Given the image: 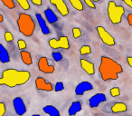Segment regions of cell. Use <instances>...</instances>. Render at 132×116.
Wrapping results in <instances>:
<instances>
[{"mask_svg":"<svg viewBox=\"0 0 132 116\" xmlns=\"http://www.w3.org/2000/svg\"><path fill=\"white\" fill-rule=\"evenodd\" d=\"M4 48H5V46L3 45V44H0V52L2 51V50L4 49Z\"/></svg>","mask_w":132,"mask_h":116,"instance_id":"74e56055","label":"cell"},{"mask_svg":"<svg viewBox=\"0 0 132 116\" xmlns=\"http://www.w3.org/2000/svg\"><path fill=\"white\" fill-rule=\"evenodd\" d=\"M1 2L3 3L5 6L8 8V9H14L15 7V5L14 0H1Z\"/></svg>","mask_w":132,"mask_h":116,"instance_id":"cb8c5ba5","label":"cell"},{"mask_svg":"<svg viewBox=\"0 0 132 116\" xmlns=\"http://www.w3.org/2000/svg\"><path fill=\"white\" fill-rule=\"evenodd\" d=\"M49 1L52 5L55 6L62 17H67L69 15V8L64 2V0H49Z\"/></svg>","mask_w":132,"mask_h":116,"instance_id":"ba28073f","label":"cell"},{"mask_svg":"<svg viewBox=\"0 0 132 116\" xmlns=\"http://www.w3.org/2000/svg\"><path fill=\"white\" fill-rule=\"evenodd\" d=\"M38 69L40 72L44 74H53L54 73L55 68L53 65H50L47 57L42 56L38 61Z\"/></svg>","mask_w":132,"mask_h":116,"instance_id":"52a82bcc","label":"cell"},{"mask_svg":"<svg viewBox=\"0 0 132 116\" xmlns=\"http://www.w3.org/2000/svg\"><path fill=\"white\" fill-rule=\"evenodd\" d=\"M52 56H53V59L56 63L61 62L62 60V55L61 53H59V52H53V53H52Z\"/></svg>","mask_w":132,"mask_h":116,"instance_id":"484cf974","label":"cell"},{"mask_svg":"<svg viewBox=\"0 0 132 116\" xmlns=\"http://www.w3.org/2000/svg\"><path fill=\"white\" fill-rule=\"evenodd\" d=\"M123 72V68L118 62L108 56L101 57L99 73L103 81H112L119 78V74Z\"/></svg>","mask_w":132,"mask_h":116,"instance_id":"7a4b0ae2","label":"cell"},{"mask_svg":"<svg viewBox=\"0 0 132 116\" xmlns=\"http://www.w3.org/2000/svg\"><path fill=\"white\" fill-rule=\"evenodd\" d=\"M44 15H45V18L47 22L50 24H54V23L58 22V17L55 15V13L51 8H46L44 10Z\"/></svg>","mask_w":132,"mask_h":116,"instance_id":"2e32d148","label":"cell"},{"mask_svg":"<svg viewBox=\"0 0 132 116\" xmlns=\"http://www.w3.org/2000/svg\"><path fill=\"white\" fill-rule=\"evenodd\" d=\"M96 31H97L98 35H99L101 40L103 42V44H105L108 46L115 45L116 41H115V39H114V37L112 36L103 26H97V27H96Z\"/></svg>","mask_w":132,"mask_h":116,"instance_id":"8992f818","label":"cell"},{"mask_svg":"<svg viewBox=\"0 0 132 116\" xmlns=\"http://www.w3.org/2000/svg\"><path fill=\"white\" fill-rule=\"evenodd\" d=\"M4 36H5V40H6V42L10 43V42H13V41H14V35H13V34H12L11 32L6 31V33H5Z\"/></svg>","mask_w":132,"mask_h":116,"instance_id":"83f0119b","label":"cell"},{"mask_svg":"<svg viewBox=\"0 0 132 116\" xmlns=\"http://www.w3.org/2000/svg\"><path fill=\"white\" fill-rule=\"evenodd\" d=\"M80 64H81V67L86 72L87 74H89V75L94 74V73H95V66H94L93 63L88 61V60L81 59L80 60Z\"/></svg>","mask_w":132,"mask_h":116,"instance_id":"4fadbf2b","label":"cell"},{"mask_svg":"<svg viewBox=\"0 0 132 116\" xmlns=\"http://www.w3.org/2000/svg\"><path fill=\"white\" fill-rule=\"evenodd\" d=\"M31 74L26 70H16V69H6L2 73L0 77V85L15 88L16 86L26 84L29 81Z\"/></svg>","mask_w":132,"mask_h":116,"instance_id":"6da1fadb","label":"cell"},{"mask_svg":"<svg viewBox=\"0 0 132 116\" xmlns=\"http://www.w3.org/2000/svg\"><path fill=\"white\" fill-rule=\"evenodd\" d=\"M110 94L112 97H118L120 95V90L119 87H112L110 90Z\"/></svg>","mask_w":132,"mask_h":116,"instance_id":"d4e9b609","label":"cell"},{"mask_svg":"<svg viewBox=\"0 0 132 116\" xmlns=\"http://www.w3.org/2000/svg\"><path fill=\"white\" fill-rule=\"evenodd\" d=\"M107 12H108V17L110 22L113 25H118L122 21L123 16L125 14V9L122 6L117 5L111 0L108 3Z\"/></svg>","mask_w":132,"mask_h":116,"instance_id":"277c9868","label":"cell"},{"mask_svg":"<svg viewBox=\"0 0 132 116\" xmlns=\"http://www.w3.org/2000/svg\"><path fill=\"white\" fill-rule=\"evenodd\" d=\"M6 104L3 102H0V116H3L6 114Z\"/></svg>","mask_w":132,"mask_h":116,"instance_id":"4dcf8cb0","label":"cell"},{"mask_svg":"<svg viewBox=\"0 0 132 116\" xmlns=\"http://www.w3.org/2000/svg\"><path fill=\"white\" fill-rule=\"evenodd\" d=\"M35 17H36V20H37V22H38V25H39V26H40V29H41V31H42V33L44 34V35H50L51 30H50L49 26L46 24L44 18L42 17V15L37 13V14H35Z\"/></svg>","mask_w":132,"mask_h":116,"instance_id":"5bb4252c","label":"cell"},{"mask_svg":"<svg viewBox=\"0 0 132 116\" xmlns=\"http://www.w3.org/2000/svg\"><path fill=\"white\" fill-rule=\"evenodd\" d=\"M128 110V106L123 103H115L111 106V112L113 113H119V112H124Z\"/></svg>","mask_w":132,"mask_h":116,"instance_id":"e0dca14e","label":"cell"},{"mask_svg":"<svg viewBox=\"0 0 132 116\" xmlns=\"http://www.w3.org/2000/svg\"><path fill=\"white\" fill-rule=\"evenodd\" d=\"M69 2L71 3L72 7L77 10V11H82L84 9L81 0H69Z\"/></svg>","mask_w":132,"mask_h":116,"instance_id":"44dd1931","label":"cell"},{"mask_svg":"<svg viewBox=\"0 0 132 116\" xmlns=\"http://www.w3.org/2000/svg\"><path fill=\"white\" fill-rule=\"evenodd\" d=\"M81 29H80L79 27H73L72 28V35H73V37L75 39L79 38L80 36H81Z\"/></svg>","mask_w":132,"mask_h":116,"instance_id":"4316f807","label":"cell"},{"mask_svg":"<svg viewBox=\"0 0 132 116\" xmlns=\"http://www.w3.org/2000/svg\"><path fill=\"white\" fill-rule=\"evenodd\" d=\"M13 106L17 115H24L26 112V106L21 97H15L13 100Z\"/></svg>","mask_w":132,"mask_h":116,"instance_id":"8fae6325","label":"cell"},{"mask_svg":"<svg viewBox=\"0 0 132 116\" xmlns=\"http://www.w3.org/2000/svg\"><path fill=\"white\" fill-rule=\"evenodd\" d=\"M80 53L81 55H90L92 53V48H90V45H82L81 48H80Z\"/></svg>","mask_w":132,"mask_h":116,"instance_id":"603a6c76","label":"cell"},{"mask_svg":"<svg viewBox=\"0 0 132 116\" xmlns=\"http://www.w3.org/2000/svg\"><path fill=\"white\" fill-rule=\"evenodd\" d=\"M81 109H82V106H81V102L80 101L73 102V103L70 105V107H69L68 113H69V115H71V116L75 115V114H77L79 112H81Z\"/></svg>","mask_w":132,"mask_h":116,"instance_id":"9a60e30c","label":"cell"},{"mask_svg":"<svg viewBox=\"0 0 132 116\" xmlns=\"http://www.w3.org/2000/svg\"><path fill=\"white\" fill-rule=\"evenodd\" d=\"M17 45H18V48L19 50H24L26 48V42L24 40H23V39H19L18 41H17Z\"/></svg>","mask_w":132,"mask_h":116,"instance_id":"f546056e","label":"cell"},{"mask_svg":"<svg viewBox=\"0 0 132 116\" xmlns=\"http://www.w3.org/2000/svg\"><path fill=\"white\" fill-rule=\"evenodd\" d=\"M15 1L18 3V5L22 9L26 10V11L30 9V4L28 0H15Z\"/></svg>","mask_w":132,"mask_h":116,"instance_id":"7402d4cb","label":"cell"},{"mask_svg":"<svg viewBox=\"0 0 132 116\" xmlns=\"http://www.w3.org/2000/svg\"><path fill=\"white\" fill-rule=\"evenodd\" d=\"M35 87L39 91H44V92H52L53 89V86L51 83H48L45 81L44 77H37L35 79Z\"/></svg>","mask_w":132,"mask_h":116,"instance_id":"9c48e42d","label":"cell"},{"mask_svg":"<svg viewBox=\"0 0 132 116\" xmlns=\"http://www.w3.org/2000/svg\"><path fill=\"white\" fill-rule=\"evenodd\" d=\"M122 2H124L128 7L132 8V0H121Z\"/></svg>","mask_w":132,"mask_h":116,"instance_id":"836d02e7","label":"cell"},{"mask_svg":"<svg viewBox=\"0 0 132 116\" xmlns=\"http://www.w3.org/2000/svg\"><path fill=\"white\" fill-rule=\"evenodd\" d=\"M83 2H84L85 4H86L87 6H89V7L92 8V9H95V8H96L95 4H94V3L92 2V0H83Z\"/></svg>","mask_w":132,"mask_h":116,"instance_id":"1f68e13d","label":"cell"},{"mask_svg":"<svg viewBox=\"0 0 132 116\" xmlns=\"http://www.w3.org/2000/svg\"><path fill=\"white\" fill-rule=\"evenodd\" d=\"M0 62L2 64H7L10 62L9 53H8V51L6 48H4L2 51L0 52Z\"/></svg>","mask_w":132,"mask_h":116,"instance_id":"ffe728a7","label":"cell"},{"mask_svg":"<svg viewBox=\"0 0 132 116\" xmlns=\"http://www.w3.org/2000/svg\"><path fill=\"white\" fill-rule=\"evenodd\" d=\"M127 19H128V25H129L130 26H132V14L129 13L128 15V17H127Z\"/></svg>","mask_w":132,"mask_h":116,"instance_id":"e575fe53","label":"cell"},{"mask_svg":"<svg viewBox=\"0 0 132 116\" xmlns=\"http://www.w3.org/2000/svg\"><path fill=\"white\" fill-rule=\"evenodd\" d=\"M43 111L44 112V113L48 114V115H50V116L60 115V112L58 111V109L53 106V105H45V106L43 108Z\"/></svg>","mask_w":132,"mask_h":116,"instance_id":"d6986e66","label":"cell"},{"mask_svg":"<svg viewBox=\"0 0 132 116\" xmlns=\"http://www.w3.org/2000/svg\"><path fill=\"white\" fill-rule=\"evenodd\" d=\"M93 89V85L90 82H81L75 87V94L76 95H83L86 92L92 91Z\"/></svg>","mask_w":132,"mask_h":116,"instance_id":"7c38bea8","label":"cell"},{"mask_svg":"<svg viewBox=\"0 0 132 116\" xmlns=\"http://www.w3.org/2000/svg\"><path fill=\"white\" fill-rule=\"evenodd\" d=\"M107 101V97L104 94L99 92V94H94L93 96L89 99V105L90 108H97L101 103H104Z\"/></svg>","mask_w":132,"mask_h":116,"instance_id":"30bf717a","label":"cell"},{"mask_svg":"<svg viewBox=\"0 0 132 116\" xmlns=\"http://www.w3.org/2000/svg\"><path fill=\"white\" fill-rule=\"evenodd\" d=\"M49 46L53 50L57 49H65L68 50L70 48V42L67 36H61L59 39L52 38L48 42Z\"/></svg>","mask_w":132,"mask_h":116,"instance_id":"5b68a950","label":"cell"},{"mask_svg":"<svg viewBox=\"0 0 132 116\" xmlns=\"http://www.w3.org/2000/svg\"><path fill=\"white\" fill-rule=\"evenodd\" d=\"M3 21H4V17H3V15L0 14V23H2Z\"/></svg>","mask_w":132,"mask_h":116,"instance_id":"8d00e7d4","label":"cell"},{"mask_svg":"<svg viewBox=\"0 0 132 116\" xmlns=\"http://www.w3.org/2000/svg\"><path fill=\"white\" fill-rule=\"evenodd\" d=\"M30 1L32 2V4L37 6H41L43 5V0H30Z\"/></svg>","mask_w":132,"mask_h":116,"instance_id":"d6a6232c","label":"cell"},{"mask_svg":"<svg viewBox=\"0 0 132 116\" xmlns=\"http://www.w3.org/2000/svg\"><path fill=\"white\" fill-rule=\"evenodd\" d=\"M53 89H54L55 92H61V91H62L64 89L63 83H62V82H57V83H55Z\"/></svg>","mask_w":132,"mask_h":116,"instance_id":"f1b7e54d","label":"cell"},{"mask_svg":"<svg viewBox=\"0 0 132 116\" xmlns=\"http://www.w3.org/2000/svg\"><path fill=\"white\" fill-rule=\"evenodd\" d=\"M20 56L21 59H22L23 63L26 65H31L33 64V59H32L31 53L27 51H24V50H21L20 51Z\"/></svg>","mask_w":132,"mask_h":116,"instance_id":"ac0fdd59","label":"cell"},{"mask_svg":"<svg viewBox=\"0 0 132 116\" xmlns=\"http://www.w3.org/2000/svg\"><path fill=\"white\" fill-rule=\"evenodd\" d=\"M127 62H128V65H129L130 67H132V57L131 56L127 57Z\"/></svg>","mask_w":132,"mask_h":116,"instance_id":"d590c367","label":"cell"},{"mask_svg":"<svg viewBox=\"0 0 132 116\" xmlns=\"http://www.w3.org/2000/svg\"><path fill=\"white\" fill-rule=\"evenodd\" d=\"M16 23L19 32L24 36L30 37L34 35V32L35 30V23L30 15L26 13H20Z\"/></svg>","mask_w":132,"mask_h":116,"instance_id":"3957f363","label":"cell"},{"mask_svg":"<svg viewBox=\"0 0 132 116\" xmlns=\"http://www.w3.org/2000/svg\"><path fill=\"white\" fill-rule=\"evenodd\" d=\"M92 2L95 3V2H100V1H101V0H92Z\"/></svg>","mask_w":132,"mask_h":116,"instance_id":"f35d334b","label":"cell"}]
</instances>
